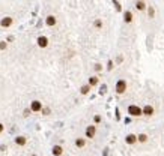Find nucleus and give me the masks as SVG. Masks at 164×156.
Returning a JSON list of instances; mask_svg holds the SVG:
<instances>
[{
    "label": "nucleus",
    "instance_id": "1",
    "mask_svg": "<svg viewBox=\"0 0 164 156\" xmlns=\"http://www.w3.org/2000/svg\"><path fill=\"white\" fill-rule=\"evenodd\" d=\"M127 81L125 80H119L117 83H116V93L117 95H124L127 92Z\"/></svg>",
    "mask_w": 164,
    "mask_h": 156
},
{
    "label": "nucleus",
    "instance_id": "2",
    "mask_svg": "<svg viewBox=\"0 0 164 156\" xmlns=\"http://www.w3.org/2000/svg\"><path fill=\"white\" fill-rule=\"evenodd\" d=\"M128 114L132 116V117H137V116H143L142 114V108L139 105H130L128 107Z\"/></svg>",
    "mask_w": 164,
    "mask_h": 156
},
{
    "label": "nucleus",
    "instance_id": "3",
    "mask_svg": "<svg viewBox=\"0 0 164 156\" xmlns=\"http://www.w3.org/2000/svg\"><path fill=\"white\" fill-rule=\"evenodd\" d=\"M95 132H97V128H95V126H87V129H86V137H87V138H93V137H95Z\"/></svg>",
    "mask_w": 164,
    "mask_h": 156
},
{
    "label": "nucleus",
    "instance_id": "4",
    "mask_svg": "<svg viewBox=\"0 0 164 156\" xmlns=\"http://www.w3.org/2000/svg\"><path fill=\"white\" fill-rule=\"evenodd\" d=\"M30 110L35 111V113H38V111H41V110H42V104H41L39 101H33L32 105H30Z\"/></svg>",
    "mask_w": 164,
    "mask_h": 156
},
{
    "label": "nucleus",
    "instance_id": "5",
    "mask_svg": "<svg viewBox=\"0 0 164 156\" xmlns=\"http://www.w3.org/2000/svg\"><path fill=\"white\" fill-rule=\"evenodd\" d=\"M125 143H127V144H135V143H137V135H134V134H128V135H127V138H125Z\"/></svg>",
    "mask_w": 164,
    "mask_h": 156
},
{
    "label": "nucleus",
    "instance_id": "6",
    "mask_svg": "<svg viewBox=\"0 0 164 156\" xmlns=\"http://www.w3.org/2000/svg\"><path fill=\"white\" fill-rule=\"evenodd\" d=\"M12 21H14V20H12L11 17H6V18H3V20L0 21V26H2V27H9V26L12 24Z\"/></svg>",
    "mask_w": 164,
    "mask_h": 156
},
{
    "label": "nucleus",
    "instance_id": "7",
    "mask_svg": "<svg viewBox=\"0 0 164 156\" xmlns=\"http://www.w3.org/2000/svg\"><path fill=\"white\" fill-rule=\"evenodd\" d=\"M38 45L42 47V48H45L48 45V39H47L45 36H39V38H38Z\"/></svg>",
    "mask_w": 164,
    "mask_h": 156
},
{
    "label": "nucleus",
    "instance_id": "8",
    "mask_svg": "<svg viewBox=\"0 0 164 156\" xmlns=\"http://www.w3.org/2000/svg\"><path fill=\"white\" fill-rule=\"evenodd\" d=\"M142 114L149 117V116H152V114H154V108H152L151 105H146L145 108H142Z\"/></svg>",
    "mask_w": 164,
    "mask_h": 156
},
{
    "label": "nucleus",
    "instance_id": "9",
    "mask_svg": "<svg viewBox=\"0 0 164 156\" xmlns=\"http://www.w3.org/2000/svg\"><path fill=\"white\" fill-rule=\"evenodd\" d=\"M62 153H63V149H62L60 146H54V147H53V155L54 156H60Z\"/></svg>",
    "mask_w": 164,
    "mask_h": 156
},
{
    "label": "nucleus",
    "instance_id": "10",
    "mask_svg": "<svg viewBox=\"0 0 164 156\" xmlns=\"http://www.w3.org/2000/svg\"><path fill=\"white\" fill-rule=\"evenodd\" d=\"M45 23H47V26H54V24H56V18L53 15H50V17H47Z\"/></svg>",
    "mask_w": 164,
    "mask_h": 156
},
{
    "label": "nucleus",
    "instance_id": "11",
    "mask_svg": "<svg viewBox=\"0 0 164 156\" xmlns=\"http://www.w3.org/2000/svg\"><path fill=\"white\" fill-rule=\"evenodd\" d=\"M15 143L18 144V146H24V144L27 143V140H26L24 137H17V138H15Z\"/></svg>",
    "mask_w": 164,
    "mask_h": 156
},
{
    "label": "nucleus",
    "instance_id": "12",
    "mask_svg": "<svg viewBox=\"0 0 164 156\" xmlns=\"http://www.w3.org/2000/svg\"><path fill=\"white\" fill-rule=\"evenodd\" d=\"M135 8H137L139 11H145V9H146V3H145V2H137V3H135Z\"/></svg>",
    "mask_w": 164,
    "mask_h": 156
},
{
    "label": "nucleus",
    "instance_id": "13",
    "mask_svg": "<svg viewBox=\"0 0 164 156\" xmlns=\"http://www.w3.org/2000/svg\"><path fill=\"white\" fill-rule=\"evenodd\" d=\"M137 141H140V143H146V141H148V135H146V134H140V135L137 137Z\"/></svg>",
    "mask_w": 164,
    "mask_h": 156
},
{
    "label": "nucleus",
    "instance_id": "14",
    "mask_svg": "<svg viewBox=\"0 0 164 156\" xmlns=\"http://www.w3.org/2000/svg\"><path fill=\"white\" fill-rule=\"evenodd\" d=\"M125 18H124V20H125V23H131L132 21V14L131 12H125Z\"/></svg>",
    "mask_w": 164,
    "mask_h": 156
},
{
    "label": "nucleus",
    "instance_id": "15",
    "mask_svg": "<svg viewBox=\"0 0 164 156\" xmlns=\"http://www.w3.org/2000/svg\"><path fill=\"white\" fill-rule=\"evenodd\" d=\"M98 84V78L97 77H90V80H89V86H97Z\"/></svg>",
    "mask_w": 164,
    "mask_h": 156
},
{
    "label": "nucleus",
    "instance_id": "16",
    "mask_svg": "<svg viewBox=\"0 0 164 156\" xmlns=\"http://www.w3.org/2000/svg\"><path fill=\"white\" fill-rule=\"evenodd\" d=\"M89 90H90V86H83L80 92H81L83 95H87V93H89Z\"/></svg>",
    "mask_w": 164,
    "mask_h": 156
},
{
    "label": "nucleus",
    "instance_id": "17",
    "mask_svg": "<svg viewBox=\"0 0 164 156\" xmlns=\"http://www.w3.org/2000/svg\"><path fill=\"white\" fill-rule=\"evenodd\" d=\"M75 144H77V147H83V146L86 144V141L83 140V138H78V140L75 141Z\"/></svg>",
    "mask_w": 164,
    "mask_h": 156
},
{
    "label": "nucleus",
    "instance_id": "18",
    "mask_svg": "<svg viewBox=\"0 0 164 156\" xmlns=\"http://www.w3.org/2000/svg\"><path fill=\"white\" fill-rule=\"evenodd\" d=\"M148 14H149V18H154V14H155V11H154V8L151 6L148 9Z\"/></svg>",
    "mask_w": 164,
    "mask_h": 156
},
{
    "label": "nucleus",
    "instance_id": "19",
    "mask_svg": "<svg viewBox=\"0 0 164 156\" xmlns=\"http://www.w3.org/2000/svg\"><path fill=\"white\" fill-rule=\"evenodd\" d=\"M6 48V44L5 42H0V50H5Z\"/></svg>",
    "mask_w": 164,
    "mask_h": 156
},
{
    "label": "nucleus",
    "instance_id": "20",
    "mask_svg": "<svg viewBox=\"0 0 164 156\" xmlns=\"http://www.w3.org/2000/svg\"><path fill=\"white\" fill-rule=\"evenodd\" d=\"M95 122H97V123L101 122V117H99V116H95Z\"/></svg>",
    "mask_w": 164,
    "mask_h": 156
},
{
    "label": "nucleus",
    "instance_id": "21",
    "mask_svg": "<svg viewBox=\"0 0 164 156\" xmlns=\"http://www.w3.org/2000/svg\"><path fill=\"white\" fill-rule=\"evenodd\" d=\"M115 6H116V9H117V11H120V6H119V3H117V2H115Z\"/></svg>",
    "mask_w": 164,
    "mask_h": 156
},
{
    "label": "nucleus",
    "instance_id": "22",
    "mask_svg": "<svg viewBox=\"0 0 164 156\" xmlns=\"http://www.w3.org/2000/svg\"><path fill=\"white\" fill-rule=\"evenodd\" d=\"M107 68H108V69H112V68H113V62H112V60L108 62V66H107Z\"/></svg>",
    "mask_w": 164,
    "mask_h": 156
},
{
    "label": "nucleus",
    "instance_id": "23",
    "mask_svg": "<svg viewBox=\"0 0 164 156\" xmlns=\"http://www.w3.org/2000/svg\"><path fill=\"white\" fill-rule=\"evenodd\" d=\"M95 26H97V27H101V21H99V20L98 21H95Z\"/></svg>",
    "mask_w": 164,
    "mask_h": 156
},
{
    "label": "nucleus",
    "instance_id": "24",
    "mask_svg": "<svg viewBox=\"0 0 164 156\" xmlns=\"http://www.w3.org/2000/svg\"><path fill=\"white\" fill-rule=\"evenodd\" d=\"M95 69L97 71H101V65H95Z\"/></svg>",
    "mask_w": 164,
    "mask_h": 156
},
{
    "label": "nucleus",
    "instance_id": "25",
    "mask_svg": "<svg viewBox=\"0 0 164 156\" xmlns=\"http://www.w3.org/2000/svg\"><path fill=\"white\" fill-rule=\"evenodd\" d=\"M2 131H3V125H2V123H0V132H2Z\"/></svg>",
    "mask_w": 164,
    "mask_h": 156
}]
</instances>
